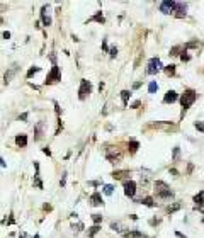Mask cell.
I'll use <instances>...</instances> for the list:
<instances>
[{
    "label": "cell",
    "mask_w": 204,
    "mask_h": 238,
    "mask_svg": "<svg viewBox=\"0 0 204 238\" xmlns=\"http://www.w3.org/2000/svg\"><path fill=\"white\" fill-rule=\"evenodd\" d=\"M197 99V94H196V90H192V89H189V90H185L182 94V97H180V106H182V111L185 112L189 109V107L194 104V101Z\"/></svg>",
    "instance_id": "cell-1"
},
{
    "label": "cell",
    "mask_w": 204,
    "mask_h": 238,
    "mask_svg": "<svg viewBox=\"0 0 204 238\" xmlns=\"http://www.w3.org/2000/svg\"><path fill=\"white\" fill-rule=\"evenodd\" d=\"M155 192H157V196L162 197V199L172 197V190H170V187H168L165 182H162V180H157V182H155Z\"/></svg>",
    "instance_id": "cell-2"
},
{
    "label": "cell",
    "mask_w": 204,
    "mask_h": 238,
    "mask_svg": "<svg viewBox=\"0 0 204 238\" xmlns=\"http://www.w3.org/2000/svg\"><path fill=\"white\" fill-rule=\"evenodd\" d=\"M90 92H92V84H90L89 80H82V82H80V89H78V99L80 101H84L85 97H87V95L90 94Z\"/></svg>",
    "instance_id": "cell-3"
},
{
    "label": "cell",
    "mask_w": 204,
    "mask_h": 238,
    "mask_svg": "<svg viewBox=\"0 0 204 238\" xmlns=\"http://www.w3.org/2000/svg\"><path fill=\"white\" fill-rule=\"evenodd\" d=\"M58 80H61V73H60V66H58V65H53V66H51V72L48 73V77H46V82H44V84H55V82H58Z\"/></svg>",
    "instance_id": "cell-4"
},
{
    "label": "cell",
    "mask_w": 204,
    "mask_h": 238,
    "mask_svg": "<svg viewBox=\"0 0 204 238\" xmlns=\"http://www.w3.org/2000/svg\"><path fill=\"white\" fill-rule=\"evenodd\" d=\"M160 70H162V61H160V58H152L148 61V68H146L148 75H155V73H158Z\"/></svg>",
    "instance_id": "cell-5"
},
{
    "label": "cell",
    "mask_w": 204,
    "mask_h": 238,
    "mask_svg": "<svg viewBox=\"0 0 204 238\" xmlns=\"http://www.w3.org/2000/svg\"><path fill=\"white\" fill-rule=\"evenodd\" d=\"M124 194L128 197H135V194H136V182L135 180H126L124 182Z\"/></svg>",
    "instance_id": "cell-6"
},
{
    "label": "cell",
    "mask_w": 204,
    "mask_h": 238,
    "mask_svg": "<svg viewBox=\"0 0 204 238\" xmlns=\"http://www.w3.org/2000/svg\"><path fill=\"white\" fill-rule=\"evenodd\" d=\"M175 5H177V2H162L160 4V12H163V14H172V12H175Z\"/></svg>",
    "instance_id": "cell-7"
},
{
    "label": "cell",
    "mask_w": 204,
    "mask_h": 238,
    "mask_svg": "<svg viewBox=\"0 0 204 238\" xmlns=\"http://www.w3.org/2000/svg\"><path fill=\"white\" fill-rule=\"evenodd\" d=\"M177 99H179L177 92H175V90H168L167 94H165V97H163V102H165V104H173Z\"/></svg>",
    "instance_id": "cell-8"
},
{
    "label": "cell",
    "mask_w": 204,
    "mask_h": 238,
    "mask_svg": "<svg viewBox=\"0 0 204 238\" xmlns=\"http://www.w3.org/2000/svg\"><path fill=\"white\" fill-rule=\"evenodd\" d=\"M185 10H187V4H184V2H177V5H175V16H177V17H184V16H185Z\"/></svg>",
    "instance_id": "cell-9"
},
{
    "label": "cell",
    "mask_w": 204,
    "mask_h": 238,
    "mask_svg": "<svg viewBox=\"0 0 204 238\" xmlns=\"http://www.w3.org/2000/svg\"><path fill=\"white\" fill-rule=\"evenodd\" d=\"M89 202L92 204V206H100V204H104V202H102V196H100L99 192H94V194L90 196Z\"/></svg>",
    "instance_id": "cell-10"
},
{
    "label": "cell",
    "mask_w": 204,
    "mask_h": 238,
    "mask_svg": "<svg viewBox=\"0 0 204 238\" xmlns=\"http://www.w3.org/2000/svg\"><path fill=\"white\" fill-rule=\"evenodd\" d=\"M41 17H43V24H44V26H46V27L51 26V17L46 16V5L41 9Z\"/></svg>",
    "instance_id": "cell-11"
},
{
    "label": "cell",
    "mask_w": 204,
    "mask_h": 238,
    "mask_svg": "<svg viewBox=\"0 0 204 238\" xmlns=\"http://www.w3.org/2000/svg\"><path fill=\"white\" fill-rule=\"evenodd\" d=\"M16 143L21 146V148H24L27 145V136L26 134H19V136H16Z\"/></svg>",
    "instance_id": "cell-12"
},
{
    "label": "cell",
    "mask_w": 204,
    "mask_h": 238,
    "mask_svg": "<svg viewBox=\"0 0 204 238\" xmlns=\"http://www.w3.org/2000/svg\"><path fill=\"white\" fill-rule=\"evenodd\" d=\"M123 237H126V238H143V233L141 231H124Z\"/></svg>",
    "instance_id": "cell-13"
},
{
    "label": "cell",
    "mask_w": 204,
    "mask_h": 238,
    "mask_svg": "<svg viewBox=\"0 0 204 238\" xmlns=\"http://www.w3.org/2000/svg\"><path fill=\"white\" fill-rule=\"evenodd\" d=\"M203 197H204V192H203V190L199 192L197 196H194V202H196V206H197V207H203V204H204V199H203Z\"/></svg>",
    "instance_id": "cell-14"
},
{
    "label": "cell",
    "mask_w": 204,
    "mask_h": 238,
    "mask_svg": "<svg viewBox=\"0 0 204 238\" xmlns=\"http://www.w3.org/2000/svg\"><path fill=\"white\" fill-rule=\"evenodd\" d=\"M138 148H140V143H138V141H131L129 145H128L129 153H136V151H138Z\"/></svg>",
    "instance_id": "cell-15"
},
{
    "label": "cell",
    "mask_w": 204,
    "mask_h": 238,
    "mask_svg": "<svg viewBox=\"0 0 204 238\" xmlns=\"http://www.w3.org/2000/svg\"><path fill=\"white\" fill-rule=\"evenodd\" d=\"M92 21H95V22H100V24H104V16H102V12H97L94 17H90L89 19V22H92Z\"/></svg>",
    "instance_id": "cell-16"
},
{
    "label": "cell",
    "mask_w": 204,
    "mask_h": 238,
    "mask_svg": "<svg viewBox=\"0 0 204 238\" xmlns=\"http://www.w3.org/2000/svg\"><path fill=\"white\" fill-rule=\"evenodd\" d=\"M121 97H123V104L128 106V99L131 97V92L129 90H123V92H121Z\"/></svg>",
    "instance_id": "cell-17"
},
{
    "label": "cell",
    "mask_w": 204,
    "mask_h": 238,
    "mask_svg": "<svg viewBox=\"0 0 204 238\" xmlns=\"http://www.w3.org/2000/svg\"><path fill=\"white\" fill-rule=\"evenodd\" d=\"M157 90H158V84L157 82H150V85H148V92H150V94H155Z\"/></svg>",
    "instance_id": "cell-18"
},
{
    "label": "cell",
    "mask_w": 204,
    "mask_h": 238,
    "mask_svg": "<svg viewBox=\"0 0 204 238\" xmlns=\"http://www.w3.org/2000/svg\"><path fill=\"white\" fill-rule=\"evenodd\" d=\"M141 202L145 204V206H148V207H153V206H155V202H153L152 197H145V199H141Z\"/></svg>",
    "instance_id": "cell-19"
},
{
    "label": "cell",
    "mask_w": 204,
    "mask_h": 238,
    "mask_svg": "<svg viewBox=\"0 0 204 238\" xmlns=\"http://www.w3.org/2000/svg\"><path fill=\"white\" fill-rule=\"evenodd\" d=\"M89 230H90V231H89V238H92V237L95 235V233H97V231L100 230V226H99V225H94V226L89 228Z\"/></svg>",
    "instance_id": "cell-20"
},
{
    "label": "cell",
    "mask_w": 204,
    "mask_h": 238,
    "mask_svg": "<svg viewBox=\"0 0 204 238\" xmlns=\"http://www.w3.org/2000/svg\"><path fill=\"white\" fill-rule=\"evenodd\" d=\"M112 192H114V185H111V184L104 185V194H107V196H111Z\"/></svg>",
    "instance_id": "cell-21"
},
{
    "label": "cell",
    "mask_w": 204,
    "mask_h": 238,
    "mask_svg": "<svg viewBox=\"0 0 204 238\" xmlns=\"http://www.w3.org/2000/svg\"><path fill=\"white\" fill-rule=\"evenodd\" d=\"M165 73H167V75H173V73H175V65H168V66H165Z\"/></svg>",
    "instance_id": "cell-22"
},
{
    "label": "cell",
    "mask_w": 204,
    "mask_h": 238,
    "mask_svg": "<svg viewBox=\"0 0 204 238\" xmlns=\"http://www.w3.org/2000/svg\"><path fill=\"white\" fill-rule=\"evenodd\" d=\"M39 70H41V68H39V66H32V68L29 70V72H27V78H31L32 75H34V73H37Z\"/></svg>",
    "instance_id": "cell-23"
},
{
    "label": "cell",
    "mask_w": 204,
    "mask_h": 238,
    "mask_svg": "<svg viewBox=\"0 0 204 238\" xmlns=\"http://www.w3.org/2000/svg\"><path fill=\"white\" fill-rule=\"evenodd\" d=\"M128 174H129V172H114V174H112V177H114V179H121L123 175H128Z\"/></svg>",
    "instance_id": "cell-24"
},
{
    "label": "cell",
    "mask_w": 204,
    "mask_h": 238,
    "mask_svg": "<svg viewBox=\"0 0 204 238\" xmlns=\"http://www.w3.org/2000/svg\"><path fill=\"white\" fill-rule=\"evenodd\" d=\"M92 219H94L95 225H99V223L102 221V216H100V214H92Z\"/></svg>",
    "instance_id": "cell-25"
},
{
    "label": "cell",
    "mask_w": 204,
    "mask_h": 238,
    "mask_svg": "<svg viewBox=\"0 0 204 238\" xmlns=\"http://www.w3.org/2000/svg\"><path fill=\"white\" fill-rule=\"evenodd\" d=\"M194 126H196V129H199V131H201V133H204V122L197 121V122H196V124H194Z\"/></svg>",
    "instance_id": "cell-26"
},
{
    "label": "cell",
    "mask_w": 204,
    "mask_h": 238,
    "mask_svg": "<svg viewBox=\"0 0 204 238\" xmlns=\"http://www.w3.org/2000/svg\"><path fill=\"white\" fill-rule=\"evenodd\" d=\"M109 54H111V58H116V54H117V48H111Z\"/></svg>",
    "instance_id": "cell-27"
},
{
    "label": "cell",
    "mask_w": 204,
    "mask_h": 238,
    "mask_svg": "<svg viewBox=\"0 0 204 238\" xmlns=\"http://www.w3.org/2000/svg\"><path fill=\"white\" fill-rule=\"evenodd\" d=\"M111 228L116 230V231H121V225H119V223H111Z\"/></svg>",
    "instance_id": "cell-28"
},
{
    "label": "cell",
    "mask_w": 204,
    "mask_h": 238,
    "mask_svg": "<svg viewBox=\"0 0 204 238\" xmlns=\"http://www.w3.org/2000/svg\"><path fill=\"white\" fill-rule=\"evenodd\" d=\"M41 131H43V122H39V124H37V126H36V133H37V138L41 136Z\"/></svg>",
    "instance_id": "cell-29"
},
{
    "label": "cell",
    "mask_w": 204,
    "mask_h": 238,
    "mask_svg": "<svg viewBox=\"0 0 204 238\" xmlns=\"http://www.w3.org/2000/svg\"><path fill=\"white\" fill-rule=\"evenodd\" d=\"M180 58H182V61H189V60H191V56H189V54H185V49H184V53L180 54Z\"/></svg>",
    "instance_id": "cell-30"
},
{
    "label": "cell",
    "mask_w": 204,
    "mask_h": 238,
    "mask_svg": "<svg viewBox=\"0 0 204 238\" xmlns=\"http://www.w3.org/2000/svg\"><path fill=\"white\" fill-rule=\"evenodd\" d=\"M102 49H104V51H107V41H105V39L102 41Z\"/></svg>",
    "instance_id": "cell-31"
},
{
    "label": "cell",
    "mask_w": 204,
    "mask_h": 238,
    "mask_svg": "<svg viewBox=\"0 0 204 238\" xmlns=\"http://www.w3.org/2000/svg\"><path fill=\"white\" fill-rule=\"evenodd\" d=\"M177 155H179V146H175V150H173V158H177Z\"/></svg>",
    "instance_id": "cell-32"
},
{
    "label": "cell",
    "mask_w": 204,
    "mask_h": 238,
    "mask_svg": "<svg viewBox=\"0 0 204 238\" xmlns=\"http://www.w3.org/2000/svg\"><path fill=\"white\" fill-rule=\"evenodd\" d=\"M43 151H44V153H46L48 157H49V155H51V151H49V148H43Z\"/></svg>",
    "instance_id": "cell-33"
},
{
    "label": "cell",
    "mask_w": 204,
    "mask_h": 238,
    "mask_svg": "<svg viewBox=\"0 0 204 238\" xmlns=\"http://www.w3.org/2000/svg\"><path fill=\"white\" fill-rule=\"evenodd\" d=\"M10 37V32H4V39H9Z\"/></svg>",
    "instance_id": "cell-34"
},
{
    "label": "cell",
    "mask_w": 204,
    "mask_h": 238,
    "mask_svg": "<svg viewBox=\"0 0 204 238\" xmlns=\"http://www.w3.org/2000/svg\"><path fill=\"white\" fill-rule=\"evenodd\" d=\"M34 238H39V237H37V235H36V237H34Z\"/></svg>",
    "instance_id": "cell-35"
}]
</instances>
